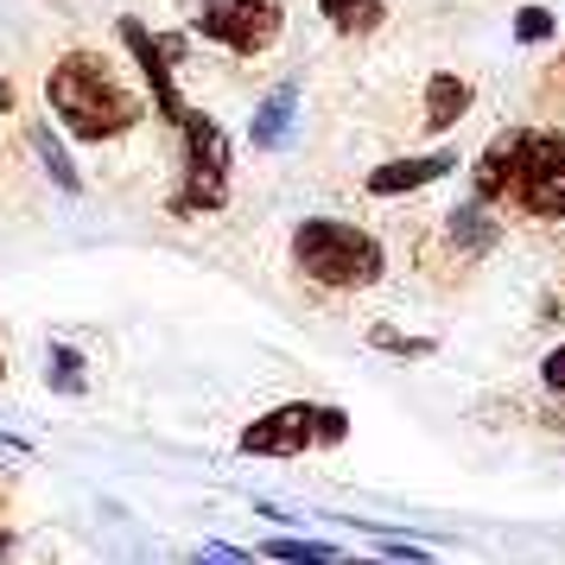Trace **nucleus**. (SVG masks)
Instances as JSON below:
<instances>
[{
	"instance_id": "obj_21",
	"label": "nucleus",
	"mask_w": 565,
	"mask_h": 565,
	"mask_svg": "<svg viewBox=\"0 0 565 565\" xmlns=\"http://www.w3.org/2000/svg\"><path fill=\"white\" fill-rule=\"evenodd\" d=\"M7 103H13V89H7V83H0V108H7Z\"/></svg>"
},
{
	"instance_id": "obj_16",
	"label": "nucleus",
	"mask_w": 565,
	"mask_h": 565,
	"mask_svg": "<svg viewBox=\"0 0 565 565\" xmlns=\"http://www.w3.org/2000/svg\"><path fill=\"white\" fill-rule=\"evenodd\" d=\"M350 438V413L343 407H318V445H343Z\"/></svg>"
},
{
	"instance_id": "obj_19",
	"label": "nucleus",
	"mask_w": 565,
	"mask_h": 565,
	"mask_svg": "<svg viewBox=\"0 0 565 565\" xmlns=\"http://www.w3.org/2000/svg\"><path fill=\"white\" fill-rule=\"evenodd\" d=\"M514 32H521V39H546V32H553V13H546V7H521Z\"/></svg>"
},
{
	"instance_id": "obj_17",
	"label": "nucleus",
	"mask_w": 565,
	"mask_h": 565,
	"mask_svg": "<svg viewBox=\"0 0 565 565\" xmlns=\"http://www.w3.org/2000/svg\"><path fill=\"white\" fill-rule=\"evenodd\" d=\"M375 343H382V350H394V356H433V337H394V331H375Z\"/></svg>"
},
{
	"instance_id": "obj_18",
	"label": "nucleus",
	"mask_w": 565,
	"mask_h": 565,
	"mask_svg": "<svg viewBox=\"0 0 565 565\" xmlns=\"http://www.w3.org/2000/svg\"><path fill=\"white\" fill-rule=\"evenodd\" d=\"M52 382H57V387H71V394L83 387V362H77V350H57V356H52Z\"/></svg>"
},
{
	"instance_id": "obj_12",
	"label": "nucleus",
	"mask_w": 565,
	"mask_h": 565,
	"mask_svg": "<svg viewBox=\"0 0 565 565\" xmlns=\"http://www.w3.org/2000/svg\"><path fill=\"white\" fill-rule=\"evenodd\" d=\"M463 108H470V83H463L458 71H433V77H426V128L433 134L458 128Z\"/></svg>"
},
{
	"instance_id": "obj_22",
	"label": "nucleus",
	"mask_w": 565,
	"mask_h": 565,
	"mask_svg": "<svg viewBox=\"0 0 565 565\" xmlns=\"http://www.w3.org/2000/svg\"><path fill=\"white\" fill-rule=\"evenodd\" d=\"M0 375H7V350H0Z\"/></svg>"
},
{
	"instance_id": "obj_20",
	"label": "nucleus",
	"mask_w": 565,
	"mask_h": 565,
	"mask_svg": "<svg viewBox=\"0 0 565 565\" xmlns=\"http://www.w3.org/2000/svg\"><path fill=\"white\" fill-rule=\"evenodd\" d=\"M540 382L553 387V394H565V343H559V350H553L546 362H540Z\"/></svg>"
},
{
	"instance_id": "obj_9",
	"label": "nucleus",
	"mask_w": 565,
	"mask_h": 565,
	"mask_svg": "<svg viewBox=\"0 0 565 565\" xmlns=\"http://www.w3.org/2000/svg\"><path fill=\"white\" fill-rule=\"evenodd\" d=\"M451 166H458L451 147H438V153H413V159H387V166L369 172V191H375V198H401V191H419V184L445 179Z\"/></svg>"
},
{
	"instance_id": "obj_10",
	"label": "nucleus",
	"mask_w": 565,
	"mask_h": 565,
	"mask_svg": "<svg viewBox=\"0 0 565 565\" xmlns=\"http://www.w3.org/2000/svg\"><path fill=\"white\" fill-rule=\"evenodd\" d=\"M121 39H128V52L140 57V71H147V83H153V103L166 108V121H184L179 83H172V71H166V52H159V39L140 26V20H121Z\"/></svg>"
},
{
	"instance_id": "obj_7",
	"label": "nucleus",
	"mask_w": 565,
	"mask_h": 565,
	"mask_svg": "<svg viewBox=\"0 0 565 565\" xmlns=\"http://www.w3.org/2000/svg\"><path fill=\"white\" fill-rule=\"evenodd\" d=\"M438 230H445V248H451V260H458V267H477V260L502 242L495 216H489V204H477V198H463V204L451 210Z\"/></svg>"
},
{
	"instance_id": "obj_8",
	"label": "nucleus",
	"mask_w": 565,
	"mask_h": 565,
	"mask_svg": "<svg viewBox=\"0 0 565 565\" xmlns=\"http://www.w3.org/2000/svg\"><path fill=\"white\" fill-rule=\"evenodd\" d=\"M521 147H527V128H502L483 147L477 172H470V198H477V204H502V198H509V179H514V166H521Z\"/></svg>"
},
{
	"instance_id": "obj_15",
	"label": "nucleus",
	"mask_w": 565,
	"mask_h": 565,
	"mask_svg": "<svg viewBox=\"0 0 565 565\" xmlns=\"http://www.w3.org/2000/svg\"><path fill=\"white\" fill-rule=\"evenodd\" d=\"M32 147H39V159H45V172H52L57 184H64V191H77V166H71V153H64V147H57V134L52 128H32Z\"/></svg>"
},
{
	"instance_id": "obj_2",
	"label": "nucleus",
	"mask_w": 565,
	"mask_h": 565,
	"mask_svg": "<svg viewBox=\"0 0 565 565\" xmlns=\"http://www.w3.org/2000/svg\"><path fill=\"white\" fill-rule=\"evenodd\" d=\"M292 267L306 280L331 286V292H362V286H382L387 274V248L356 223H337V216H306L292 230Z\"/></svg>"
},
{
	"instance_id": "obj_14",
	"label": "nucleus",
	"mask_w": 565,
	"mask_h": 565,
	"mask_svg": "<svg viewBox=\"0 0 565 565\" xmlns=\"http://www.w3.org/2000/svg\"><path fill=\"white\" fill-rule=\"evenodd\" d=\"M260 553H267V559H280V565H350L337 546H318V540H267Z\"/></svg>"
},
{
	"instance_id": "obj_11",
	"label": "nucleus",
	"mask_w": 565,
	"mask_h": 565,
	"mask_svg": "<svg viewBox=\"0 0 565 565\" xmlns=\"http://www.w3.org/2000/svg\"><path fill=\"white\" fill-rule=\"evenodd\" d=\"M292 115H299V83H280V89L255 108V128H248L260 153H280L286 140H292Z\"/></svg>"
},
{
	"instance_id": "obj_6",
	"label": "nucleus",
	"mask_w": 565,
	"mask_h": 565,
	"mask_svg": "<svg viewBox=\"0 0 565 565\" xmlns=\"http://www.w3.org/2000/svg\"><path fill=\"white\" fill-rule=\"evenodd\" d=\"M318 445V407L311 401H286V407L260 413L255 426H242V458H299Z\"/></svg>"
},
{
	"instance_id": "obj_13",
	"label": "nucleus",
	"mask_w": 565,
	"mask_h": 565,
	"mask_svg": "<svg viewBox=\"0 0 565 565\" xmlns=\"http://www.w3.org/2000/svg\"><path fill=\"white\" fill-rule=\"evenodd\" d=\"M324 7V20H331L337 32H375L387 20L382 0H318Z\"/></svg>"
},
{
	"instance_id": "obj_5",
	"label": "nucleus",
	"mask_w": 565,
	"mask_h": 565,
	"mask_svg": "<svg viewBox=\"0 0 565 565\" xmlns=\"http://www.w3.org/2000/svg\"><path fill=\"white\" fill-rule=\"evenodd\" d=\"M198 32L230 45L235 57H255L280 39V0H210L198 13Z\"/></svg>"
},
{
	"instance_id": "obj_4",
	"label": "nucleus",
	"mask_w": 565,
	"mask_h": 565,
	"mask_svg": "<svg viewBox=\"0 0 565 565\" xmlns=\"http://www.w3.org/2000/svg\"><path fill=\"white\" fill-rule=\"evenodd\" d=\"M184 191H179V210H216L230 198V140L223 128L198 115V108H184Z\"/></svg>"
},
{
	"instance_id": "obj_3",
	"label": "nucleus",
	"mask_w": 565,
	"mask_h": 565,
	"mask_svg": "<svg viewBox=\"0 0 565 565\" xmlns=\"http://www.w3.org/2000/svg\"><path fill=\"white\" fill-rule=\"evenodd\" d=\"M502 204L534 223H565V128H527V147H521Z\"/></svg>"
},
{
	"instance_id": "obj_1",
	"label": "nucleus",
	"mask_w": 565,
	"mask_h": 565,
	"mask_svg": "<svg viewBox=\"0 0 565 565\" xmlns=\"http://www.w3.org/2000/svg\"><path fill=\"white\" fill-rule=\"evenodd\" d=\"M45 96H52L57 121L77 134V140H115V134H128L147 103H140V89L115 77V64L96 52H71L52 64V77H45Z\"/></svg>"
}]
</instances>
